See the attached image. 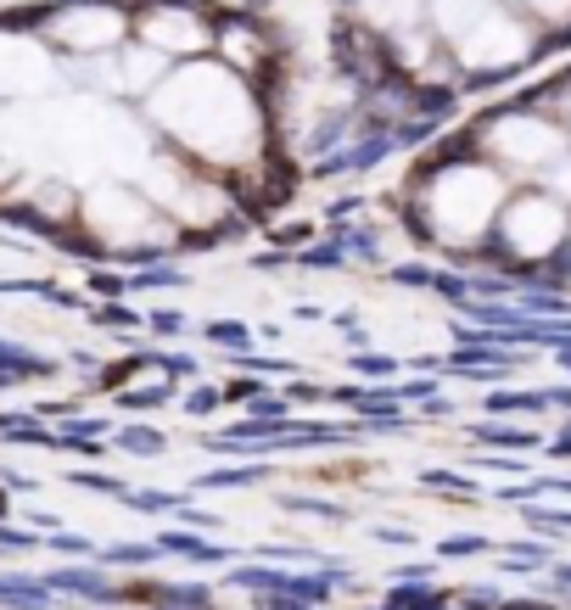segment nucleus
<instances>
[{"label":"nucleus","mask_w":571,"mask_h":610,"mask_svg":"<svg viewBox=\"0 0 571 610\" xmlns=\"http://www.w3.org/2000/svg\"><path fill=\"white\" fill-rule=\"evenodd\" d=\"M163 124L190 140L197 152L219 157V163H235L253 152L258 140V118H253V102L235 90L224 73H185L168 96L158 102Z\"/></svg>","instance_id":"nucleus-1"},{"label":"nucleus","mask_w":571,"mask_h":610,"mask_svg":"<svg viewBox=\"0 0 571 610\" xmlns=\"http://www.w3.org/2000/svg\"><path fill=\"white\" fill-rule=\"evenodd\" d=\"M499 213H504V179L493 168H476V163L443 168L432 179V191H426V219H432V230L454 247L482 242Z\"/></svg>","instance_id":"nucleus-2"},{"label":"nucleus","mask_w":571,"mask_h":610,"mask_svg":"<svg viewBox=\"0 0 571 610\" xmlns=\"http://www.w3.org/2000/svg\"><path fill=\"white\" fill-rule=\"evenodd\" d=\"M84 224L107 247H158V242H168V224L158 219V208L147 197H135L129 185H102V191H90L84 197Z\"/></svg>","instance_id":"nucleus-3"},{"label":"nucleus","mask_w":571,"mask_h":610,"mask_svg":"<svg viewBox=\"0 0 571 610\" xmlns=\"http://www.w3.org/2000/svg\"><path fill=\"white\" fill-rule=\"evenodd\" d=\"M499 236L515 258H549L571 236V219L555 197H515L499 213Z\"/></svg>","instance_id":"nucleus-4"},{"label":"nucleus","mask_w":571,"mask_h":610,"mask_svg":"<svg viewBox=\"0 0 571 610\" xmlns=\"http://www.w3.org/2000/svg\"><path fill=\"white\" fill-rule=\"evenodd\" d=\"M147 191L158 197L163 213H174V219H185V224H213V219L224 213V191H219V185L185 174V168H174V163H152V168H147Z\"/></svg>","instance_id":"nucleus-5"},{"label":"nucleus","mask_w":571,"mask_h":610,"mask_svg":"<svg viewBox=\"0 0 571 610\" xmlns=\"http://www.w3.org/2000/svg\"><path fill=\"white\" fill-rule=\"evenodd\" d=\"M488 146L515 168H544L560 157V129H549L544 118H527V113H510L488 129Z\"/></svg>","instance_id":"nucleus-6"},{"label":"nucleus","mask_w":571,"mask_h":610,"mask_svg":"<svg viewBox=\"0 0 571 610\" xmlns=\"http://www.w3.org/2000/svg\"><path fill=\"white\" fill-rule=\"evenodd\" d=\"M521 51H527V34H521L515 23H504V17H482L465 34V62H476V68H504Z\"/></svg>","instance_id":"nucleus-7"},{"label":"nucleus","mask_w":571,"mask_h":610,"mask_svg":"<svg viewBox=\"0 0 571 610\" xmlns=\"http://www.w3.org/2000/svg\"><path fill=\"white\" fill-rule=\"evenodd\" d=\"M147 34H152L158 45H174V51H197V45H202V28L190 23V17H152Z\"/></svg>","instance_id":"nucleus-8"},{"label":"nucleus","mask_w":571,"mask_h":610,"mask_svg":"<svg viewBox=\"0 0 571 610\" xmlns=\"http://www.w3.org/2000/svg\"><path fill=\"white\" fill-rule=\"evenodd\" d=\"M68 45H107L118 34V17H102V12H90V17H73L68 28Z\"/></svg>","instance_id":"nucleus-9"},{"label":"nucleus","mask_w":571,"mask_h":610,"mask_svg":"<svg viewBox=\"0 0 571 610\" xmlns=\"http://www.w3.org/2000/svg\"><path fill=\"white\" fill-rule=\"evenodd\" d=\"M147 79H158V57L140 51V57L124 62V90H147Z\"/></svg>","instance_id":"nucleus-10"},{"label":"nucleus","mask_w":571,"mask_h":610,"mask_svg":"<svg viewBox=\"0 0 571 610\" xmlns=\"http://www.w3.org/2000/svg\"><path fill=\"white\" fill-rule=\"evenodd\" d=\"M549 191H555V197H571V163H555V174H549Z\"/></svg>","instance_id":"nucleus-11"}]
</instances>
